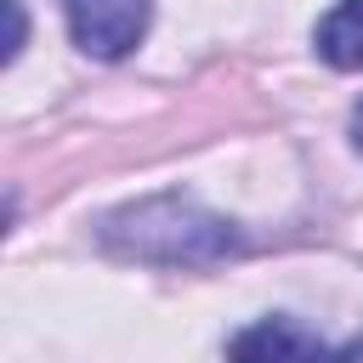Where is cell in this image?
<instances>
[{
  "instance_id": "cell-3",
  "label": "cell",
  "mask_w": 363,
  "mask_h": 363,
  "mask_svg": "<svg viewBox=\"0 0 363 363\" xmlns=\"http://www.w3.org/2000/svg\"><path fill=\"white\" fill-rule=\"evenodd\" d=\"M227 363H340V357L312 329H301L295 318H261V323L233 335Z\"/></svg>"
},
{
  "instance_id": "cell-2",
  "label": "cell",
  "mask_w": 363,
  "mask_h": 363,
  "mask_svg": "<svg viewBox=\"0 0 363 363\" xmlns=\"http://www.w3.org/2000/svg\"><path fill=\"white\" fill-rule=\"evenodd\" d=\"M62 17L85 57L113 62V57L136 51V40L147 34L153 0H62Z\"/></svg>"
},
{
  "instance_id": "cell-4",
  "label": "cell",
  "mask_w": 363,
  "mask_h": 363,
  "mask_svg": "<svg viewBox=\"0 0 363 363\" xmlns=\"http://www.w3.org/2000/svg\"><path fill=\"white\" fill-rule=\"evenodd\" d=\"M312 45L329 68H363V0H335L329 17L318 23Z\"/></svg>"
},
{
  "instance_id": "cell-5",
  "label": "cell",
  "mask_w": 363,
  "mask_h": 363,
  "mask_svg": "<svg viewBox=\"0 0 363 363\" xmlns=\"http://www.w3.org/2000/svg\"><path fill=\"white\" fill-rule=\"evenodd\" d=\"M340 363H363V329L346 340V352H340Z\"/></svg>"
},
{
  "instance_id": "cell-1",
  "label": "cell",
  "mask_w": 363,
  "mask_h": 363,
  "mask_svg": "<svg viewBox=\"0 0 363 363\" xmlns=\"http://www.w3.org/2000/svg\"><path fill=\"white\" fill-rule=\"evenodd\" d=\"M96 238L108 255L153 261V267H204V261H221L238 250V227L182 193H159V199H142V204L102 216Z\"/></svg>"
},
{
  "instance_id": "cell-6",
  "label": "cell",
  "mask_w": 363,
  "mask_h": 363,
  "mask_svg": "<svg viewBox=\"0 0 363 363\" xmlns=\"http://www.w3.org/2000/svg\"><path fill=\"white\" fill-rule=\"evenodd\" d=\"M352 142H357V153H363V102L352 108Z\"/></svg>"
}]
</instances>
